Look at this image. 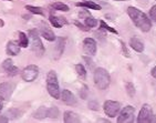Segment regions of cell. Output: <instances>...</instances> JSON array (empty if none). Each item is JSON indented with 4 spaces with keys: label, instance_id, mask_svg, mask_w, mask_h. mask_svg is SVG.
I'll return each mask as SVG.
<instances>
[{
    "label": "cell",
    "instance_id": "6da1fadb",
    "mask_svg": "<svg viewBox=\"0 0 156 123\" xmlns=\"http://www.w3.org/2000/svg\"><path fill=\"white\" fill-rule=\"evenodd\" d=\"M127 13H129V18L132 19V21L138 29H141L144 32L150 31V29L152 28V24H151V20L147 18V16L144 12H142L141 10H138L135 7H129Z\"/></svg>",
    "mask_w": 156,
    "mask_h": 123
},
{
    "label": "cell",
    "instance_id": "7a4b0ae2",
    "mask_svg": "<svg viewBox=\"0 0 156 123\" xmlns=\"http://www.w3.org/2000/svg\"><path fill=\"white\" fill-rule=\"evenodd\" d=\"M47 90H48L49 94L54 99L60 98V88H59L58 77L55 71L53 70L49 71L48 75H47Z\"/></svg>",
    "mask_w": 156,
    "mask_h": 123
},
{
    "label": "cell",
    "instance_id": "3957f363",
    "mask_svg": "<svg viewBox=\"0 0 156 123\" xmlns=\"http://www.w3.org/2000/svg\"><path fill=\"white\" fill-rule=\"evenodd\" d=\"M110 81H111L110 74L105 69L98 68L94 71V82H95V85L99 88L100 90H105L110 85Z\"/></svg>",
    "mask_w": 156,
    "mask_h": 123
},
{
    "label": "cell",
    "instance_id": "277c9868",
    "mask_svg": "<svg viewBox=\"0 0 156 123\" xmlns=\"http://www.w3.org/2000/svg\"><path fill=\"white\" fill-rule=\"evenodd\" d=\"M29 39L31 40V48H32V51L38 56V57H41L42 54L44 53V47L42 45L41 39H40L39 34H38V31L36 29L29 31Z\"/></svg>",
    "mask_w": 156,
    "mask_h": 123
},
{
    "label": "cell",
    "instance_id": "5b68a950",
    "mask_svg": "<svg viewBox=\"0 0 156 123\" xmlns=\"http://www.w3.org/2000/svg\"><path fill=\"white\" fill-rule=\"evenodd\" d=\"M39 75V68L34 64H30V66L26 67L22 72H21V77L24 81L27 82H32L34 81Z\"/></svg>",
    "mask_w": 156,
    "mask_h": 123
},
{
    "label": "cell",
    "instance_id": "8992f818",
    "mask_svg": "<svg viewBox=\"0 0 156 123\" xmlns=\"http://www.w3.org/2000/svg\"><path fill=\"white\" fill-rule=\"evenodd\" d=\"M134 114H135V109L132 105H127L122 110L120 117L117 118L119 123H129L134 120Z\"/></svg>",
    "mask_w": 156,
    "mask_h": 123
},
{
    "label": "cell",
    "instance_id": "52a82bcc",
    "mask_svg": "<svg viewBox=\"0 0 156 123\" xmlns=\"http://www.w3.org/2000/svg\"><path fill=\"white\" fill-rule=\"evenodd\" d=\"M103 108H104V112L105 114L110 118H114L119 111H120L121 109V104L116 101H112V100H108V101H105L104 105H103Z\"/></svg>",
    "mask_w": 156,
    "mask_h": 123
},
{
    "label": "cell",
    "instance_id": "ba28073f",
    "mask_svg": "<svg viewBox=\"0 0 156 123\" xmlns=\"http://www.w3.org/2000/svg\"><path fill=\"white\" fill-rule=\"evenodd\" d=\"M15 90V85L10 82H2L0 83V99L8 101L11 98Z\"/></svg>",
    "mask_w": 156,
    "mask_h": 123
},
{
    "label": "cell",
    "instance_id": "9c48e42d",
    "mask_svg": "<svg viewBox=\"0 0 156 123\" xmlns=\"http://www.w3.org/2000/svg\"><path fill=\"white\" fill-rule=\"evenodd\" d=\"M152 115H153V113H152V108H151V105L144 104L143 107H142L141 111H140V114H138L137 122L138 123H147V122H150Z\"/></svg>",
    "mask_w": 156,
    "mask_h": 123
},
{
    "label": "cell",
    "instance_id": "30bf717a",
    "mask_svg": "<svg viewBox=\"0 0 156 123\" xmlns=\"http://www.w3.org/2000/svg\"><path fill=\"white\" fill-rule=\"evenodd\" d=\"M83 50L89 56H94L96 53V42L92 38H87L83 41Z\"/></svg>",
    "mask_w": 156,
    "mask_h": 123
},
{
    "label": "cell",
    "instance_id": "8fae6325",
    "mask_svg": "<svg viewBox=\"0 0 156 123\" xmlns=\"http://www.w3.org/2000/svg\"><path fill=\"white\" fill-rule=\"evenodd\" d=\"M1 69L9 75H17L19 73V69L13 64L11 59H7L1 64Z\"/></svg>",
    "mask_w": 156,
    "mask_h": 123
},
{
    "label": "cell",
    "instance_id": "7c38bea8",
    "mask_svg": "<svg viewBox=\"0 0 156 123\" xmlns=\"http://www.w3.org/2000/svg\"><path fill=\"white\" fill-rule=\"evenodd\" d=\"M79 16H80V18H82L84 20V24H85V26H87L89 29H90V28H94L96 24H98V20L94 18L93 16H91L90 12L87 11V10L81 11L79 13Z\"/></svg>",
    "mask_w": 156,
    "mask_h": 123
},
{
    "label": "cell",
    "instance_id": "4fadbf2b",
    "mask_svg": "<svg viewBox=\"0 0 156 123\" xmlns=\"http://www.w3.org/2000/svg\"><path fill=\"white\" fill-rule=\"evenodd\" d=\"M40 33H41V36L43 37L45 40H48V41H55V39H57V37L54 36L53 31H52L44 22H41V24H40Z\"/></svg>",
    "mask_w": 156,
    "mask_h": 123
},
{
    "label": "cell",
    "instance_id": "5bb4252c",
    "mask_svg": "<svg viewBox=\"0 0 156 123\" xmlns=\"http://www.w3.org/2000/svg\"><path fill=\"white\" fill-rule=\"evenodd\" d=\"M57 45L53 48V58L54 59H60L61 56L64 51V45H66V39L64 38H58Z\"/></svg>",
    "mask_w": 156,
    "mask_h": 123
},
{
    "label": "cell",
    "instance_id": "9a60e30c",
    "mask_svg": "<svg viewBox=\"0 0 156 123\" xmlns=\"http://www.w3.org/2000/svg\"><path fill=\"white\" fill-rule=\"evenodd\" d=\"M61 100L63 101V103H66L68 105H74L76 103L74 94L69 90H63L61 92Z\"/></svg>",
    "mask_w": 156,
    "mask_h": 123
},
{
    "label": "cell",
    "instance_id": "2e32d148",
    "mask_svg": "<svg viewBox=\"0 0 156 123\" xmlns=\"http://www.w3.org/2000/svg\"><path fill=\"white\" fill-rule=\"evenodd\" d=\"M64 122L66 123H79L81 122V118L79 117V114L72 111H66L64 113Z\"/></svg>",
    "mask_w": 156,
    "mask_h": 123
},
{
    "label": "cell",
    "instance_id": "e0dca14e",
    "mask_svg": "<svg viewBox=\"0 0 156 123\" xmlns=\"http://www.w3.org/2000/svg\"><path fill=\"white\" fill-rule=\"evenodd\" d=\"M75 5H76V7H84V8L92 10H101V8H102L99 3H95L93 1H91V0H84L81 2H76Z\"/></svg>",
    "mask_w": 156,
    "mask_h": 123
},
{
    "label": "cell",
    "instance_id": "ac0fdd59",
    "mask_svg": "<svg viewBox=\"0 0 156 123\" xmlns=\"http://www.w3.org/2000/svg\"><path fill=\"white\" fill-rule=\"evenodd\" d=\"M7 53L9 56H18L20 53V45L15 41H9L7 45Z\"/></svg>",
    "mask_w": 156,
    "mask_h": 123
},
{
    "label": "cell",
    "instance_id": "d6986e66",
    "mask_svg": "<svg viewBox=\"0 0 156 123\" xmlns=\"http://www.w3.org/2000/svg\"><path fill=\"white\" fill-rule=\"evenodd\" d=\"M50 22H51L52 26H54L55 28H61L63 24H68V21L66 20V18H63V17H57V16H53V15L50 16Z\"/></svg>",
    "mask_w": 156,
    "mask_h": 123
},
{
    "label": "cell",
    "instance_id": "ffe728a7",
    "mask_svg": "<svg viewBox=\"0 0 156 123\" xmlns=\"http://www.w3.org/2000/svg\"><path fill=\"white\" fill-rule=\"evenodd\" d=\"M129 45L132 47V49H134V50L137 52H143V50H144L143 42L140 41L137 38H131V40H129Z\"/></svg>",
    "mask_w": 156,
    "mask_h": 123
},
{
    "label": "cell",
    "instance_id": "44dd1931",
    "mask_svg": "<svg viewBox=\"0 0 156 123\" xmlns=\"http://www.w3.org/2000/svg\"><path fill=\"white\" fill-rule=\"evenodd\" d=\"M32 117L34 119H38V120H42L44 118H48V109L45 107H40L37 111L33 112Z\"/></svg>",
    "mask_w": 156,
    "mask_h": 123
},
{
    "label": "cell",
    "instance_id": "7402d4cb",
    "mask_svg": "<svg viewBox=\"0 0 156 123\" xmlns=\"http://www.w3.org/2000/svg\"><path fill=\"white\" fill-rule=\"evenodd\" d=\"M29 43V37L24 32H19V45L22 48H27Z\"/></svg>",
    "mask_w": 156,
    "mask_h": 123
},
{
    "label": "cell",
    "instance_id": "603a6c76",
    "mask_svg": "<svg viewBox=\"0 0 156 123\" xmlns=\"http://www.w3.org/2000/svg\"><path fill=\"white\" fill-rule=\"evenodd\" d=\"M52 8L55 10H59V11H69V7L66 6V3H63V2H54L52 3Z\"/></svg>",
    "mask_w": 156,
    "mask_h": 123
},
{
    "label": "cell",
    "instance_id": "cb8c5ba5",
    "mask_svg": "<svg viewBox=\"0 0 156 123\" xmlns=\"http://www.w3.org/2000/svg\"><path fill=\"white\" fill-rule=\"evenodd\" d=\"M26 9L30 11L31 13L34 15H43V9L41 7H34V6H26Z\"/></svg>",
    "mask_w": 156,
    "mask_h": 123
},
{
    "label": "cell",
    "instance_id": "d4e9b609",
    "mask_svg": "<svg viewBox=\"0 0 156 123\" xmlns=\"http://www.w3.org/2000/svg\"><path fill=\"white\" fill-rule=\"evenodd\" d=\"M58 117H59V109L57 107H52V108L48 109V118L57 119Z\"/></svg>",
    "mask_w": 156,
    "mask_h": 123
},
{
    "label": "cell",
    "instance_id": "484cf974",
    "mask_svg": "<svg viewBox=\"0 0 156 123\" xmlns=\"http://www.w3.org/2000/svg\"><path fill=\"white\" fill-rule=\"evenodd\" d=\"M125 89L129 96H134V94H135V87H134V84L132 82H126Z\"/></svg>",
    "mask_w": 156,
    "mask_h": 123
},
{
    "label": "cell",
    "instance_id": "4316f807",
    "mask_svg": "<svg viewBox=\"0 0 156 123\" xmlns=\"http://www.w3.org/2000/svg\"><path fill=\"white\" fill-rule=\"evenodd\" d=\"M100 28H101V29H103V30L110 31V32L117 34V31L115 30V29H113V28H111L110 26H108V24H105V21H104V20H101V21H100Z\"/></svg>",
    "mask_w": 156,
    "mask_h": 123
},
{
    "label": "cell",
    "instance_id": "83f0119b",
    "mask_svg": "<svg viewBox=\"0 0 156 123\" xmlns=\"http://www.w3.org/2000/svg\"><path fill=\"white\" fill-rule=\"evenodd\" d=\"M75 71L78 72V74L82 78H85L87 75V71H85V68L83 67V64H76L75 66Z\"/></svg>",
    "mask_w": 156,
    "mask_h": 123
},
{
    "label": "cell",
    "instance_id": "f1b7e54d",
    "mask_svg": "<svg viewBox=\"0 0 156 123\" xmlns=\"http://www.w3.org/2000/svg\"><path fill=\"white\" fill-rule=\"evenodd\" d=\"M7 115H10V117H8V118L16 119V118H18L19 115H20V112H18V110H16V109H11V110H9V111H8Z\"/></svg>",
    "mask_w": 156,
    "mask_h": 123
},
{
    "label": "cell",
    "instance_id": "f546056e",
    "mask_svg": "<svg viewBox=\"0 0 156 123\" xmlns=\"http://www.w3.org/2000/svg\"><path fill=\"white\" fill-rule=\"evenodd\" d=\"M89 108L91 110H93V111H98L99 110V103L96 102L95 100H91L90 102H89Z\"/></svg>",
    "mask_w": 156,
    "mask_h": 123
},
{
    "label": "cell",
    "instance_id": "4dcf8cb0",
    "mask_svg": "<svg viewBox=\"0 0 156 123\" xmlns=\"http://www.w3.org/2000/svg\"><path fill=\"white\" fill-rule=\"evenodd\" d=\"M150 16H151V18L153 19V20L156 22V6H153L152 8H151V10H150Z\"/></svg>",
    "mask_w": 156,
    "mask_h": 123
},
{
    "label": "cell",
    "instance_id": "1f68e13d",
    "mask_svg": "<svg viewBox=\"0 0 156 123\" xmlns=\"http://www.w3.org/2000/svg\"><path fill=\"white\" fill-rule=\"evenodd\" d=\"M80 96H81L82 99H87V88L84 85L83 88H82V90L80 91Z\"/></svg>",
    "mask_w": 156,
    "mask_h": 123
},
{
    "label": "cell",
    "instance_id": "d6a6232c",
    "mask_svg": "<svg viewBox=\"0 0 156 123\" xmlns=\"http://www.w3.org/2000/svg\"><path fill=\"white\" fill-rule=\"evenodd\" d=\"M74 24L76 26V27H79L81 30H83V31H89V28L87 27V26H83V24H81L80 22H78V21H75L74 22Z\"/></svg>",
    "mask_w": 156,
    "mask_h": 123
},
{
    "label": "cell",
    "instance_id": "836d02e7",
    "mask_svg": "<svg viewBox=\"0 0 156 123\" xmlns=\"http://www.w3.org/2000/svg\"><path fill=\"white\" fill-rule=\"evenodd\" d=\"M121 45H122V50H123V53H124V56H125V57H127V58H129V52L127 51V49H126L125 45H124V42H123V41H121Z\"/></svg>",
    "mask_w": 156,
    "mask_h": 123
},
{
    "label": "cell",
    "instance_id": "e575fe53",
    "mask_svg": "<svg viewBox=\"0 0 156 123\" xmlns=\"http://www.w3.org/2000/svg\"><path fill=\"white\" fill-rule=\"evenodd\" d=\"M83 60H84V61H87V66H89V68H92V67H93V61L91 60V59H90L89 57H85V56H84V57H83Z\"/></svg>",
    "mask_w": 156,
    "mask_h": 123
},
{
    "label": "cell",
    "instance_id": "d590c367",
    "mask_svg": "<svg viewBox=\"0 0 156 123\" xmlns=\"http://www.w3.org/2000/svg\"><path fill=\"white\" fill-rule=\"evenodd\" d=\"M91 1H93V2H95V3H99L101 7L105 6V5L108 3V1H106V0H91Z\"/></svg>",
    "mask_w": 156,
    "mask_h": 123
},
{
    "label": "cell",
    "instance_id": "8d00e7d4",
    "mask_svg": "<svg viewBox=\"0 0 156 123\" xmlns=\"http://www.w3.org/2000/svg\"><path fill=\"white\" fill-rule=\"evenodd\" d=\"M151 74H152V77L156 78V67H154L153 69H152V71H151Z\"/></svg>",
    "mask_w": 156,
    "mask_h": 123
},
{
    "label": "cell",
    "instance_id": "74e56055",
    "mask_svg": "<svg viewBox=\"0 0 156 123\" xmlns=\"http://www.w3.org/2000/svg\"><path fill=\"white\" fill-rule=\"evenodd\" d=\"M150 122H152V123H155V122H156V115H152V118H151Z\"/></svg>",
    "mask_w": 156,
    "mask_h": 123
},
{
    "label": "cell",
    "instance_id": "f35d334b",
    "mask_svg": "<svg viewBox=\"0 0 156 123\" xmlns=\"http://www.w3.org/2000/svg\"><path fill=\"white\" fill-rule=\"evenodd\" d=\"M0 122H8V119H7V118H5V117L0 118Z\"/></svg>",
    "mask_w": 156,
    "mask_h": 123
},
{
    "label": "cell",
    "instance_id": "ab89813d",
    "mask_svg": "<svg viewBox=\"0 0 156 123\" xmlns=\"http://www.w3.org/2000/svg\"><path fill=\"white\" fill-rule=\"evenodd\" d=\"M2 107H3V104H2V102H1V99H0V112L2 110Z\"/></svg>",
    "mask_w": 156,
    "mask_h": 123
},
{
    "label": "cell",
    "instance_id": "60d3db41",
    "mask_svg": "<svg viewBox=\"0 0 156 123\" xmlns=\"http://www.w3.org/2000/svg\"><path fill=\"white\" fill-rule=\"evenodd\" d=\"M98 122H108V120H103V119H99Z\"/></svg>",
    "mask_w": 156,
    "mask_h": 123
},
{
    "label": "cell",
    "instance_id": "b9f144b4",
    "mask_svg": "<svg viewBox=\"0 0 156 123\" xmlns=\"http://www.w3.org/2000/svg\"><path fill=\"white\" fill-rule=\"evenodd\" d=\"M0 26H3V21L2 20H0Z\"/></svg>",
    "mask_w": 156,
    "mask_h": 123
},
{
    "label": "cell",
    "instance_id": "7bdbcfd3",
    "mask_svg": "<svg viewBox=\"0 0 156 123\" xmlns=\"http://www.w3.org/2000/svg\"><path fill=\"white\" fill-rule=\"evenodd\" d=\"M116 1H124V0H116Z\"/></svg>",
    "mask_w": 156,
    "mask_h": 123
},
{
    "label": "cell",
    "instance_id": "ee69618b",
    "mask_svg": "<svg viewBox=\"0 0 156 123\" xmlns=\"http://www.w3.org/2000/svg\"><path fill=\"white\" fill-rule=\"evenodd\" d=\"M7 1H11V0H7Z\"/></svg>",
    "mask_w": 156,
    "mask_h": 123
}]
</instances>
